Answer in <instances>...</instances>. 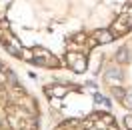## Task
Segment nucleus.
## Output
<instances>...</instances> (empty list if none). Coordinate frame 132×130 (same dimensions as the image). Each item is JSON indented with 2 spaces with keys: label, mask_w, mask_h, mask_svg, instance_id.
Masks as SVG:
<instances>
[{
  "label": "nucleus",
  "mask_w": 132,
  "mask_h": 130,
  "mask_svg": "<svg viewBox=\"0 0 132 130\" xmlns=\"http://www.w3.org/2000/svg\"><path fill=\"white\" fill-rule=\"evenodd\" d=\"M32 52H34V58H32L34 64H38V66H52V68L60 66V64H58V58H54L48 50H44V48H34Z\"/></svg>",
  "instance_id": "nucleus-1"
},
{
  "label": "nucleus",
  "mask_w": 132,
  "mask_h": 130,
  "mask_svg": "<svg viewBox=\"0 0 132 130\" xmlns=\"http://www.w3.org/2000/svg\"><path fill=\"white\" fill-rule=\"evenodd\" d=\"M128 30H130V26H128V22H126V12H122V14L112 22L110 32H112V36H122V34H126Z\"/></svg>",
  "instance_id": "nucleus-2"
},
{
  "label": "nucleus",
  "mask_w": 132,
  "mask_h": 130,
  "mask_svg": "<svg viewBox=\"0 0 132 130\" xmlns=\"http://www.w3.org/2000/svg\"><path fill=\"white\" fill-rule=\"evenodd\" d=\"M66 62H70V66H72L74 72H84V70H86V58L80 56V54L66 52Z\"/></svg>",
  "instance_id": "nucleus-3"
},
{
  "label": "nucleus",
  "mask_w": 132,
  "mask_h": 130,
  "mask_svg": "<svg viewBox=\"0 0 132 130\" xmlns=\"http://www.w3.org/2000/svg\"><path fill=\"white\" fill-rule=\"evenodd\" d=\"M112 32L110 30H98V32L94 34V40L98 42V44H108V42H112Z\"/></svg>",
  "instance_id": "nucleus-4"
},
{
  "label": "nucleus",
  "mask_w": 132,
  "mask_h": 130,
  "mask_svg": "<svg viewBox=\"0 0 132 130\" xmlns=\"http://www.w3.org/2000/svg\"><path fill=\"white\" fill-rule=\"evenodd\" d=\"M8 124H10V128H12V130H22V128H24V124L20 122V116L14 114V112L8 114Z\"/></svg>",
  "instance_id": "nucleus-5"
},
{
  "label": "nucleus",
  "mask_w": 132,
  "mask_h": 130,
  "mask_svg": "<svg viewBox=\"0 0 132 130\" xmlns=\"http://www.w3.org/2000/svg\"><path fill=\"white\" fill-rule=\"evenodd\" d=\"M116 62H120V64H126V62H130V48H120L116 52Z\"/></svg>",
  "instance_id": "nucleus-6"
},
{
  "label": "nucleus",
  "mask_w": 132,
  "mask_h": 130,
  "mask_svg": "<svg viewBox=\"0 0 132 130\" xmlns=\"http://www.w3.org/2000/svg\"><path fill=\"white\" fill-rule=\"evenodd\" d=\"M46 92H48L50 96H56V98L66 96V88L64 86H52V88H46Z\"/></svg>",
  "instance_id": "nucleus-7"
},
{
  "label": "nucleus",
  "mask_w": 132,
  "mask_h": 130,
  "mask_svg": "<svg viewBox=\"0 0 132 130\" xmlns=\"http://www.w3.org/2000/svg\"><path fill=\"white\" fill-rule=\"evenodd\" d=\"M118 78H122V72H120V70H118V68H110V70H108L106 72V80L108 82H112V80H118Z\"/></svg>",
  "instance_id": "nucleus-8"
},
{
  "label": "nucleus",
  "mask_w": 132,
  "mask_h": 130,
  "mask_svg": "<svg viewBox=\"0 0 132 130\" xmlns=\"http://www.w3.org/2000/svg\"><path fill=\"white\" fill-rule=\"evenodd\" d=\"M122 102H124V106H126V108H130V110H132V92H128V94H124Z\"/></svg>",
  "instance_id": "nucleus-9"
},
{
  "label": "nucleus",
  "mask_w": 132,
  "mask_h": 130,
  "mask_svg": "<svg viewBox=\"0 0 132 130\" xmlns=\"http://www.w3.org/2000/svg\"><path fill=\"white\" fill-rule=\"evenodd\" d=\"M94 102H96V104L110 106V100H106V98H104V96H100V94H96V96H94Z\"/></svg>",
  "instance_id": "nucleus-10"
},
{
  "label": "nucleus",
  "mask_w": 132,
  "mask_h": 130,
  "mask_svg": "<svg viewBox=\"0 0 132 130\" xmlns=\"http://www.w3.org/2000/svg\"><path fill=\"white\" fill-rule=\"evenodd\" d=\"M114 94H116V98H118V100H122V98H124V94H126V92H124L122 88H114Z\"/></svg>",
  "instance_id": "nucleus-11"
},
{
  "label": "nucleus",
  "mask_w": 132,
  "mask_h": 130,
  "mask_svg": "<svg viewBox=\"0 0 132 130\" xmlns=\"http://www.w3.org/2000/svg\"><path fill=\"white\" fill-rule=\"evenodd\" d=\"M124 124H126L128 130H132V116H126V118H124Z\"/></svg>",
  "instance_id": "nucleus-12"
},
{
  "label": "nucleus",
  "mask_w": 132,
  "mask_h": 130,
  "mask_svg": "<svg viewBox=\"0 0 132 130\" xmlns=\"http://www.w3.org/2000/svg\"><path fill=\"white\" fill-rule=\"evenodd\" d=\"M6 76H8V82H10V84H16V76H14L12 72H8Z\"/></svg>",
  "instance_id": "nucleus-13"
},
{
  "label": "nucleus",
  "mask_w": 132,
  "mask_h": 130,
  "mask_svg": "<svg viewBox=\"0 0 132 130\" xmlns=\"http://www.w3.org/2000/svg\"><path fill=\"white\" fill-rule=\"evenodd\" d=\"M102 120L106 122V124H112V116H108V114H104V116H102Z\"/></svg>",
  "instance_id": "nucleus-14"
},
{
  "label": "nucleus",
  "mask_w": 132,
  "mask_h": 130,
  "mask_svg": "<svg viewBox=\"0 0 132 130\" xmlns=\"http://www.w3.org/2000/svg\"><path fill=\"white\" fill-rule=\"evenodd\" d=\"M84 38H86L84 34H76V36H74V40H76V42H84Z\"/></svg>",
  "instance_id": "nucleus-15"
},
{
  "label": "nucleus",
  "mask_w": 132,
  "mask_h": 130,
  "mask_svg": "<svg viewBox=\"0 0 132 130\" xmlns=\"http://www.w3.org/2000/svg\"><path fill=\"white\" fill-rule=\"evenodd\" d=\"M0 92H2V82H0Z\"/></svg>",
  "instance_id": "nucleus-16"
}]
</instances>
